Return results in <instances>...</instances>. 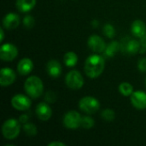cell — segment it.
Here are the masks:
<instances>
[{
  "mask_svg": "<svg viewBox=\"0 0 146 146\" xmlns=\"http://www.w3.org/2000/svg\"><path fill=\"white\" fill-rule=\"evenodd\" d=\"M105 66L104 58L99 55H92L85 62L86 74L91 79H96L102 74Z\"/></svg>",
  "mask_w": 146,
  "mask_h": 146,
  "instance_id": "6da1fadb",
  "label": "cell"
},
{
  "mask_svg": "<svg viewBox=\"0 0 146 146\" xmlns=\"http://www.w3.org/2000/svg\"><path fill=\"white\" fill-rule=\"evenodd\" d=\"M24 89L30 98L34 99L38 98L42 95L44 91L43 81L38 76H30L25 81Z\"/></svg>",
  "mask_w": 146,
  "mask_h": 146,
  "instance_id": "7a4b0ae2",
  "label": "cell"
},
{
  "mask_svg": "<svg viewBox=\"0 0 146 146\" xmlns=\"http://www.w3.org/2000/svg\"><path fill=\"white\" fill-rule=\"evenodd\" d=\"M20 130H21L20 121L13 118L5 121L2 127V133L3 137L6 139H9V140L17 138V136L20 133Z\"/></svg>",
  "mask_w": 146,
  "mask_h": 146,
  "instance_id": "3957f363",
  "label": "cell"
},
{
  "mask_svg": "<svg viewBox=\"0 0 146 146\" xmlns=\"http://www.w3.org/2000/svg\"><path fill=\"white\" fill-rule=\"evenodd\" d=\"M79 107L83 112L92 115L96 113L100 109V103L97 98L91 96H87L84 97L80 100Z\"/></svg>",
  "mask_w": 146,
  "mask_h": 146,
  "instance_id": "277c9868",
  "label": "cell"
},
{
  "mask_svg": "<svg viewBox=\"0 0 146 146\" xmlns=\"http://www.w3.org/2000/svg\"><path fill=\"white\" fill-rule=\"evenodd\" d=\"M65 83L68 87L72 90H79L84 85V79L78 70L68 72L65 78Z\"/></svg>",
  "mask_w": 146,
  "mask_h": 146,
  "instance_id": "5b68a950",
  "label": "cell"
},
{
  "mask_svg": "<svg viewBox=\"0 0 146 146\" xmlns=\"http://www.w3.org/2000/svg\"><path fill=\"white\" fill-rule=\"evenodd\" d=\"M80 115L74 110L68 111L63 117V125L68 129H77L81 126Z\"/></svg>",
  "mask_w": 146,
  "mask_h": 146,
  "instance_id": "8992f818",
  "label": "cell"
},
{
  "mask_svg": "<svg viewBox=\"0 0 146 146\" xmlns=\"http://www.w3.org/2000/svg\"><path fill=\"white\" fill-rule=\"evenodd\" d=\"M140 42L135 39L125 38L121 42V50L127 55H135L140 50Z\"/></svg>",
  "mask_w": 146,
  "mask_h": 146,
  "instance_id": "52a82bcc",
  "label": "cell"
},
{
  "mask_svg": "<svg viewBox=\"0 0 146 146\" xmlns=\"http://www.w3.org/2000/svg\"><path fill=\"white\" fill-rule=\"evenodd\" d=\"M18 55V50L15 45L7 43L3 44L0 48V58L3 61H13Z\"/></svg>",
  "mask_w": 146,
  "mask_h": 146,
  "instance_id": "ba28073f",
  "label": "cell"
},
{
  "mask_svg": "<svg viewBox=\"0 0 146 146\" xmlns=\"http://www.w3.org/2000/svg\"><path fill=\"white\" fill-rule=\"evenodd\" d=\"M32 102L29 98L22 94H17L11 99V105L17 110L25 111L31 107Z\"/></svg>",
  "mask_w": 146,
  "mask_h": 146,
  "instance_id": "9c48e42d",
  "label": "cell"
},
{
  "mask_svg": "<svg viewBox=\"0 0 146 146\" xmlns=\"http://www.w3.org/2000/svg\"><path fill=\"white\" fill-rule=\"evenodd\" d=\"M87 44L89 48L96 53H102L105 50L106 48L104 40L100 36L96 34H93L89 37Z\"/></svg>",
  "mask_w": 146,
  "mask_h": 146,
  "instance_id": "30bf717a",
  "label": "cell"
},
{
  "mask_svg": "<svg viewBox=\"0 0 146 146\" xmlns=\"http://www.w3.org/2000/svg\"><path fill=\"white\" fill-rule=\"evenodd\" d=\"M15 80V73L9 68H3L0 71V85L3 87L9 86Z\"/></svg>",
  "mask_w": 146,
  "mask_h": 146,
  "instance_id": "8fae6325",
  "label": "cell"
},
{
  "mask_svg": "<svg viewBox=\"0 0 146 146\" xmlns=\"http://www.w3.org/2000/svg\"><path fill=\"white\" fill-rule=\"evenodd\" d=\"M131 103L138 110L146 109V93L142 91L133 92L131 95Z\"/></svg>",
  "mask_w": 146,
  "mask_h": 146,
  "instance_id": "7c38bea8",
  "label": "cell"
},
{
  "mask_svg": "<svg viewBox=\"0 0 146 146\" xmlns=\"http://www.w3.org/2000/svg\"><path fill=\"white\" fill-rule=\"evenodd\" d=\"M20 24V17L15 13L7 14L3 20V26L5 29L12 30L16 28Z\"/></svg>",
  "mask_w": 146,
  "mask_h": 146,
  "instance_id": "4fadbf2b",
  "label": "cell"
},
{
  "mask_svg": "<svg viewBox=\"0 0 146 146\" xmlns=\"http://www.w3.org/2000/svg\"><path fill=\"white\" fill-rule=\"evenodd\" d=\"M36 115L41 121H48L52 115V110L46 103H39L36 107Z\"/></svg>",
  "mask_w": 146,
  "mask_h": 146,
  "instance_id": "5bb4252c",
  "label": "cell"
},
{
  "mask_svg": "<svg viewBox=\"0 0 146 146\" xmlns=\"http://www.w3.org/2000/svg\"><path fill=\"white\" fill-rule=\"evenodd\" d=\"M61 63L56 60H50L46 64V71L52 78H58L62 74Z\"/></svg>",
  "mask_w": 146,
  "mask_h": 146,
  "instance_id": "9a60e30c",
  "label": "cell"
},
{
  "mask_svg": "<svg viewBox=\"0 0 146 146\" xmlns=\"http://www.w3.org/2000/svg\"><path fill=\"white\" fill-rule=\"evenodd\" d=\"M33 69V62L30 58L27 57L22 58L17 65L18 73L21 75L29 74Z\"/></svg>",
  "mask_w": 146,
  "mask_h": 146,
  "instance_id": "2e32d148",
  "label": "cell"
},
{
  "mask_svg": "<svg viewBox=\"0 0 146 146\" xmlns=\"http://www.w3.org/2000/svg\"><path fill=\"white\" fill-rule=\"evenodd\" d=\"M131 31L135 37H143L146 33V26L145 22L141 20H135L131 25Z\"/></svg>",
  "mask_w": 146,
  "mask_h": 146,
  "instance_id": "e0dca14e",
  "label": "cell"
},
{
  "mask_svg": "<svg viewBox=\"0 0 146 146\" xmlns=\"http://www.w3.org/2000/svg\"><path fill=\"white\" fill-rule=\"evenodd\" d=\"M36 4V0H16V8L19 11L26 13L32 10Z\"/></svg>",
  "mask_w": 146,
  "mask_h": 146,
  "instance_id": "ac0fdd59",
  "label": "cell"
},
{
  "mask_svg": "<svg viewBox=\"0 0 146 146\" xmlns=\"http://www.w3.org/2000/svg\"><path fill=\"white\" fill-rule=\"evenodd\" d=\"M121 50V43L118 41L110 42L105 48L104 51V56L105 57H113Z\"/></svg>",
  "mask_w": 146,
  "mask_h": 146,
  "instance_id": "d6986e66",
  "label": "cell"
},
{
  "mask_svg": "<svg viewBox=\"0 0 146 146\" xmlns=\"http://www.w3.org/2000/svg\"><path fill=\"white\" fill-rule=\"evenodd\" d=\"M63 62L67 67H74L78 62V56L73 51H68L64 55Z\"/></svg>",
  "mask_w": 146,
  "mask_h": 146,
  "instance_id": "ffe728a7",
  "label": "cell"
},
{
  "mask_svg": "<svg viewBox=\"0 0 146 146\" xmlns=\"http://www.w3.org/2000/svg\"><path fill=\"white\" fill-rule=\"evenodd\" d=\"M119 92L121 95H123L125 97H128L133 94V87L128 82H122L119 86Z\"/></svg>",
  "mask_w": 146,
  "mask_h": 146,
  "instance_id": "44dd1931",
  "label": "cell"
},
{
  "mask_svg": "<svg viewBox=\"0 0 146 146\" xmlns=\"http://www.w3.org/2000/svg\"><path fill=\"white\" fill-rule=\"evenodd\" d=\"M23 130L26 133V134L30 137L35 136L38 133L36 126L33 123H28V122H27L23 125Z\"/></svg>",
  "mask_w": 146,
  "mask_h": 146,
  "instance_id": "7402d4cb",
  "label": "cell"
},
{
  "mask_svg": "<svg viewBox=\"0 0 146 146\" xmlns=\"http://www.w3.org/2000/svg\"><path fill=\"white\" fill-rule=\"evenodd\" d=\"M103 119L106 121H113L115 118V113L111 109H105L101 114Z\"/></svg>",
  "mask_w": 146,
  "mask_h": 146,
  "instance_id": "603a6c76",
  "label": "cell"
},
{
  "mask_svg": "<svg viewBox=\"0 0 146 146\" xmlns=\"http://www.w3.org/2000/svg\"><path fill=\"white\" fill-rule=\"evenodd\" d=\"M104 33L106 37L110 38H112L115 37V27H113L112 24L110 23H106L104 26Z\"/></svg>",
  "mask_w": 146,
  "mask_h": 146,
  "instance_id": "cb8c5ba5",
  "label": "cell"
},
{
  "mask_svg": "<svg viewBox=\"0 0 146 146\" xmlns=\"http://www.w3.org/2000/svg\"><path fill=\"white\" fill-rule=\"evenodd\" d=\"M94 124H95L94 120L90 116L86 115V116H83L81 119V127L86 129H90V128L93 127Z\"/></svg>",
  "mask_w": 146,
  "mask_h": 146,
  "instance_id": "d4e9b609",
  "label": "cell"
},
{
  "mask_svg": "<svg viewBox=\"0 0 146 146\" xmlns=\"http://www.w3.org/2000/svg\"><path fill=\"white\" fill-rule=\"evenodd\" d=\"M35 24V20L32 15H27L23 18V25L27 28H32Z\"/></svg>",
  "mask_w": 146,
  "mask_h": 146,
  "instance_id": "484cf974",
  "label": "cell"
},
{
  "mask_svg": "<svg viewBox=\"0 0 146 146\" xmlns=\"http://www.w3.org/2000/svg\"><path fill=\"white\" fill-rule=\"evenodd\" d=\"M44 100L47 102V103H50V104H52L54 103L56 100V94L52 92V91H49L45 96H44Z\"/></svg>",
  "mask_w": 146,
  "mask_h": 146,
  "instance_id": "4316f807",
  "label": "cell"
},
{
  "mask_svg": "<svg viewBox=\"0 0 146 146\" xmlns=\"http://www.w3.org/2000/svg\"><path fill=\"white\" fill-rule=\"evenodd\" d=\"M138 68L141 72H146V57L139 59L138 62Z\"/></svg>",
  "mask_w": 146,
  "mask_h": 146,
  "instance_id": "83f0119b",
  "label": "cell"
},
{
  "mask_svg": "<svg viewBox=\"0 0 146 146\" xmlns=\"http://www.w3.org/2000/svg\"><path fill=\"white\" fill-rule=\"evenodd\" d=\"M140 44H141V48H140V53H144L146 50V33L140 38Z\"/></svg>",
  "mask_w": 146,
  "mask_h": 146,
  "instance_id": "f1b7e54d",
  "label": "cell"
},
{
  "mask_svg": "<svg viewBox=\"0 0 146 146\" xmlns=\"http://www.w3.org/2000/svg\"><path fill=\"white\" fill-rule=\"evenodd\" d=\"M27 121H28V115H27L22 114V115H20V117H19V121H20L21 123L25 124V123L27 122Z\"/></svg>",
  "mask_w": 146,
  "mask_h": 146,
  "instance_id": "f546056e",
  "label": "cell"
},
{
  "mask_svg": "<svg viewBox=\"0 0 146 146\" xmlns=\"http://www.w3.org/2000/svg\"><path fill=\"white\" fill-rule=\"evenodd\" d=\"M49 146H56V145H59V146H65L66 145V144H64V143H62V142H58V141H54V142H51V143H50Z\"/></svg>",
  "mask_w": 146,
  "mask_h": 146,
  "instance_id": "4dcf8cb0",
  "label": "cell"
},
{
  "mask_svg": "<svg viewBox=\"0 0 146 146\" xmlns=\"http://www.w3.org/2000/svg\"><path fill=\"white\" fill-rule=\"evenodd\" d=\"M0 42H3V38H4V33H3V28H0Z\"/></svg>",
  "mask_w": 146,
  "mask_h": 146,
  "instance_id": "1f68e13d",
  "label": "cell"
},
{
  "mask_svg": "<svg viewBox=\"0 0 146 146\" xmlns=\"http://www.w3.org/2000/svg\"><path fill=\"white\" fill-rule=\"evenodd\" d=\"M98 21H97V20H93L92 21V26L93 27H98Z\"/></svg>",
  "mask_w": 146,
  "mask_h": 146,
  "instance_id": "d6a6232c",
  "label": "cell"
},
{
  "mask_svg": "<svg viewBox=\"0 0 146 146\" xmlns=\"http://www.w3.org/2000/svg\"><path fill=\"white\" fill-rule=\"evenodd\" d=\"M145 84H146V81H145Z\"/></svg>",
  "mask_w": 146,
  "mask_h": 146,
  "instance_id": "836d02e7",
  "label": "cell"
}]
</instances>
